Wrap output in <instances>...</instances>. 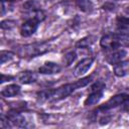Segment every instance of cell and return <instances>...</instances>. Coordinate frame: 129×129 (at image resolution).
Masks as SVG:
<instances>
[{"instance_id":"6da1fadb","label":"cell","mask_w":129,"mask_h":129,"mask_svg":"<svg viewBox=\"0 0 129 129\" xmlns=\"http://www.w3.org/2000/svg\"><path fill=\"white\" fill-rule=\"evenodd\" d=\"M92 81V77H85L80 79L79 81L75 82V83H71V84H66L62 85L58 88H56L55 90H52L51 95H50V100L52 101H59L62 100L67 97H69L72 93H74L76 90L81 89L86 87L87 85H89Z\"/></svg>"},{"instance_id":"7a4b0ae2","label":"cell","mask_w":129,"mask_h":129,"mask_svg":"<svg viewBox=\"0 0 129 129\" xmlns=\"http://www.w3.org/2000/svg\"><path fill=\"white\" fill-rule=\"evenodd\" d=\"M100 45L104 49H116L119 47L129 46V33L118 32V33H108L101 37Z\"/></svg>"},{"instance_id":"3957f363","label":"cell","mask_w":129,"mask_h":129,"mask_svg":"<svg viewBox=\"0 0 129 129\" xmlns=\"http://www.w3.org/2000/svg\"><path fill=\"white\" fill-rule=\"evenodd\" d=\"M48 50H50V44L48 42H35L19 47L18 54L21 57H34L43 54Z\"/></svg>"},{"instance_id":"277c9868","label":"cell","mask_w":129,"mask_h":129,"mask_svg":"<svg viewBox=\"0 0 129 129\" xmlns=\"http://www.w3.org/2000/svg\"><path fill=\"white\" fill-rule=\"evenodd\" d=\"M127 96L128 95H126V94L115 95V96L111 97L104 105H102L101 107H99V110L100 111H103V112H106V111H108L110 109H113V108H116V107H120L121 104L127 98Z\"/></svg>"},{"instance_id":"5b68a950","label":"cell","mask_w":129,"mask_h":129,"mask_svg":"<svg viewBox=\"0 0 129 129\" xmlns=\"http://www.w3.org/2000/svg\"><path fill=\"white\" fill-rule=\"evenodd\" d=\"M38 23L37 21L35 20H32V19H27L20 27V34L23 36V37H28V36H31L37 29L38 27Z\"/></svg>"},{"instance_id":"8992f818","label":"cell","mask_w":129,"mask_h":129,"mask_svg":"<svg viewBox=\"0 0 129 129\" xmlns=\"http://www.w3.org/2000/svg\"><path fill=\"white\" fill-rule=\"evenodd\" d=\"M6 117L8 118L10 124L13 126H16V127H25L26 126V120H25L24 116H22L16 110L9 111Z\"/></svg>"},{"instance_id":"52a82bcc","label":"cell","mask_w":129,"mask_h":129,"mask_svg":"<svg viewBox=\"0 0 129 129\" xmlns=\"http://www.w3.org/2000/svg\"><path fill=\"white\" fill-rule=\"evenodd\" d=\"M93 61H94V58L93 57H86V58L82 59L76 66L75 71H74V75L76 77H81V76L85 75L89 71V69L92 67Z\"/></svg>"},{"instance_id":"ba28073f","label":"cell","mask_w":129,"mask_h":129,"mask_svg":"<svg viewBox=\"0 0 129 129\" xmlns=\"http://www.w3.org/2000/svg\"><path fill=\"white\" fill-rule=\"evenodd\" d=\"M126 55H127V51L125 49H116L113 52L109 53L105 59L108 63L114 66L120 61H123V59L126 57Z\"/></svg>"},{"instance_id":"9c48e42d","label":"cell","mask_w":129,"mask_h":129,"mask_svg":"<svg viewBox=\"0 0 129 129\" xmlns=\"http://www.w3.org/2000/svg\"><path fill=\"white\" fill-rule=\"evenodd\" d=\"M60 70H61V68L59 64L52 62V61H46L44 64H42L38 69V72L42 75H53V74L59 73Z\"/></svg>"},{"instance_id":"30bf717a","label":"cell","mask_w":129,"mask_h":129,"mask_svg":"<svg viewBox=\"0 0 129 129\" xmlns=\"http://www.w3.org/2000/svg\"><path fill=\"white\" fill-rule=\"evenodd\" d=\"M19 93H20V87L16 84L8 85L1 90V95L4 98H12L17 96Z\"/></svg>"},{"instance_id":"8fae6325","label":"cell","mask_w":129,"mask_h":129,"mask_svg":"<svg viewBox=\"0 0 129 129\" xmlns=\"http://www.w3.org/2000/svg\"><path fill=\"white\" fill-rule=\"evenodd\" d=\"M37 80V75L34 72H30V71H25L22 72L19 76H18V81L21 84L27 85V84H32Z\"/></svg>"},{"instance_id":"7c38bea8","label":"cell","mask_w":129,"mask_h":129,"mask_svg":"<svg viewBox=\"0 0 129 129\" xmlns=\"http://www.w3.org/2000/svg\"><path fill=\"white\" fill-rule=\"evenodd\" d=\"M103 97V91H93L85 100V106H92L97 104Z\"/></svg>"},{"instance_id":"4fadbf2b","label":"cell","mask_w":129,"mask_h":129,"mask_svg":"<svg viewBox=\"0 0 129 129\" xmlns=\"http://www.w3.org/2000/svg\"><path fill=\"white\" fill-rule=\"evenodd\" d=\"M129 72V62L127 61H120L114 64V74L117 77H124Z\"/></svg>"},{"instance_id":"5bb4252c","label":"cell","mask_w":129,"mask_h":129,"mask_svg":"<svg viewBox=\"0 0 129 129\" xmlns=\"http://www.w3.org/2000/svg\"><path fill=\"white\" fill-rule=\"evenodd\" d=\"M76 5L81 11L85 13H90L94 9V4L92 0H76Z\"/></svg>"},{"instance_id":"9a60e30c","label":"cell","mask_w":129,"mask_h":129,"mask_svg":"<svg viewBox=\"0 0 129 129\" xmlns=\"http://www.w3.org/2000/svg\"><path fill=\"white\" fill-rule=\"evenodd\" d=\"M27 19H32V20H35L37 22H41L42 20H44L45 18V14L44 12L39 8V9H36V10H32V11H29L27 13Z\"/></svg>"},{"instance_id":"2e32d148","label":"cell","mask_w":129,"mask_h":129,"mask_svg":"<svg viewBox=\"0 0 129 129\" xmlns=\"http://www.w3.org/2000/svg\"><path fill=\"white\" fill-rule=\"evenodd\" d=\"M94 39H95V37H93V36L84 37V38L80 39V40L77 42L76 46H77L78 48H86V47H89V46H91V45L93 44Z\"/></svg>"},{"instance_id":"e0dca14e","label":"cell","mask_w":129,"mask_h":129,"mask_svg":"<svg viewBox=\"0 0 129 129\" xmlns=\"http://www.w3.org/2000/svg\"><path fill=\"white\" fill-rule=\"evenodd\" d=\"M14 55H15V54H14L12 51L2 50V51L0 52V62H1V64H4L6 61L11 60Z\"/></svg>"},{"instance_id":"ac0fdd59","label":"cell","mask_w":129,"mask_h":129,"mask_svg":"<svg viewBox=\"0 0 129 129\" xmlns=\"http://www.w3.org/2000/svg\"><path fill=\"white\" fill-rule=\"evenodd\" d=\"M76 58H77V54H76L75 51H69L68 53H66V54L63 55V61H64L66 66L72 64V63L75 61Z\"/></svg>"},{"instance_id":"d6986e66","label":"cell","mask_w":129,"mask_h":129,"mask_svg":"<svg viewBox=\"0 0 129 129\" xmlns=\"http://www.w3.org/2000/svg\"><path fill=\"white\" fill-rule=\"evenodd\" d=\"M23 7H24V9L27 10L28 12H29V11H32V10L39 9L38 3H37L36 1H34V0H29V1H27V2L23 5Z\"/></svg>"},{"instance_id":"ffe728a7","label":"cell","mask_w":129,"mask_h":129,"mask_svg":"<svg viewBox=\"0 0 129 129\" xmlns=\"http://www.w3.org/2000/svg\"><path fill=\"white\" fill-rule=\"evenodd\" d=\"M52 90H48V91H41L39 93H37V99L39 101H47L50 100V95H51Z\"/></svg>"},{"instance_id":"44dd1931","label":"cell","mask_w":129,"mask_h":129,"mask_svg":"<svg viewBox=\"0 0 129 129\" xmlns=\"http://www.w3.org/2000/svg\"><path fill=\"white\" fill-rule=\"evenodd\" d=\"M105 84L103 83V82H97V83H95L92 87H91V89H90V92H93V91H104V89H105Z\"/></svg>"},{"instance_id":"7402d4cb","label":"cell","mask_w":129,"mask_h":129,"mask_svg":"<svg viewBox=\"0 0 129 129\" xmlns=\"http://www.w3.org/2000/svg\"><path fill=\"white\" fill-rule=\"evenodd\" d=\"M15 22L12 20H3L1 22V28L2 29H11L12 27H14Z\"/></svg>"},{"instance_id":"603a6c76","label":"cell","mask_w":129,"mask_h":129,"mask_svg":"<svg viewBox=\"0 0 129 129\" xmlns=\"http://www.w3.org/2000/svg\"><path fill=\"white\" fill-rule=\"evenodd\" d=\"M12 79V77H10V76H6V75H2L1 76V84H3L4 82H6V80H11Z\"/></svg>"},{"instance_id":"cb8c5ba5","label":"cell","mask_w":129,"mask_h":129,"mask_svg":"<svg viewBox=\"0 0 129 129\" xmlns=\"http://www.w3.org/2000/svg\"><path fill=\"white\" fill-rule=\"evenodd\" d=\"M125 13H126V14H128V15H129V7H127V8H126V9H125Z\"/></svg>"},{"instance_id":"d4e9b609","label":"cell","mask_w":129,"mask_h":129,"mask_svg":"<svg viewBox=\"0 0 129 129\" xmlns=\"http://www.w3.org/2000/svg\"><path fill=\"white\" fill-rule=\"evenodd\" d=\"M2 2H5V1H14V0H1Z\"/></svg>"},{"instance_id":"484cf974","label":"cell","mask_w":129,"mask_h":129,"mask_svg":"<svg viewBox=\"0 0 129 129\" xmlns=\"http://www.w3.org/2000/svg\"><path fill=\"white\" fill-rule=\"evenodd\" d=\"M113 1H123V0H113Z\"/></svg>"}]
</instances>
